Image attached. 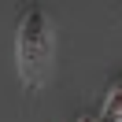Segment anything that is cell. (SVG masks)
<instances>
[{
	"label": "cell",
	"instance_id": "1",
	"mask_svg": "<svg viewBox=\"0 0 122 122\" xmlns=\"http://www.w3.org/2000/svg\"><path fill=\"white\" fill-rule=\"evenodd\" d=\"M56 56V30L45 8H26L15 33V70L26 89H41L52 74Z\"/></svg>",
	"mask_w": 122,
	"mask_h": 122
},
{
	"label": "cell",
	"instance_id": "2",
	"mask_svg": "<svg viewBox=\"0 0 122 122\" xmlns=\"http://www.w3.org/2000/svg\"><path fill=\"white\" fill-rule=\"evenodd\" d=\"M104 122H122V78H115L107 85L104 96Z\"/></svg>",
	"mask_w": 122,
	"mask_h": 122
}]
</instances>
